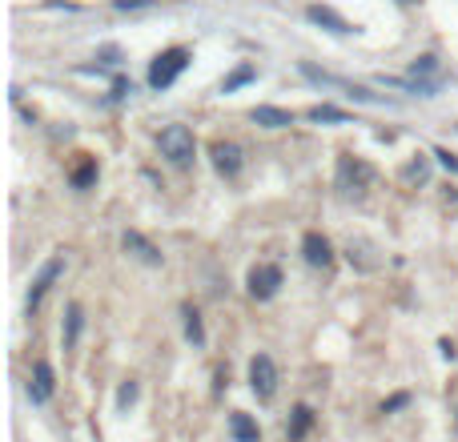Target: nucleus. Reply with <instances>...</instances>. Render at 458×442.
<instances>
[{"label": "nucleus", "instance_id": "1", "mask_svg": "<svg viewBox=\"0 0 458 442\" xmlns=\"http://www.w3.org/2000/svg\"><path fill=\"white\" fill-rule=\"evenodd\" d=\"M185 69H189V48H181V45L165 48L157 61H153V69H149V85H153V89H169Z\"/></svg>", "mask_w": 458, "mask_h": 442}, {"label": "nucleus", "instance_id": "2", "mask_svg": "<svg viewBox=\"0 0 458 442\" xmlns=\"http://www.w3.org/2000/svg\"><path fill=\"white\" fill-rule=\"evenodd\" d=\"M161 153L173 165H189L193 153H197V141L189 133V125H165L161 129Z\"/></svg>", "mask_w": 458, "mask_h": 442}, {"label": "nucleus", "instance_id": "3", "mask_svg": "<svg viewBox=\"0 0 458 442\" xmlns=\"http://www.w3.org/2000/svg\"><path fill=\"white\" fill-rule=\"evenodd\" d=\"M250 386L261 402H270L277 394V366L270 354H253L250 358Z\"/></svg>", "mask_w": 458, "mask_h": 442}, {"label": "nucleus", "instance_id": "4", "mask_svg": "<svg viewBox=\"0 0 458 442\" xmlns=\"http://www.w3.org/2000/svg\"><path fill=\"white\" fill-rule=\"evenodd\" d=\"M301 72H306L310 81H318V85H334V89H342V93H350L354 101H366V105H378V97L370 93V89H362V85H354V81H342V77H334V72H321V69H314L310 61H301Z\"/></svg>", "mask_w": 458, "mask_h": 442}, {"label": "nucleus", "instance_id": "5", "mask_svg": "<svg viewBox=\"0 0 458 442\" xmlns=\"http://www.w3.org/2000/svg\"><path fill=\"white\" fill-rule=\"evenodd\" d=\"M65 274V257H48L45 265H41V274L32 281V290H28V310H37V305L45 302V294L52 290V281Z\"/></svg>", "mask_w": 458, "mask_h": 442}, {"label": "nucleus", "instance_id": "6", "mask_svg": "<svg viewBox=\"0 0 458 442\" xmlns=\"http://www.w3.org/2000/svg\"><path fill=\"white\" fill-rule=\"evenodd\" d=\"M306 17L314 24H321L326 32H334V37H350V32H354V24L346 21L342 12H334L330 4H306Z\"/></svg>", "mask_w": 458, "mask_h": 442}, {"label": "nucleus", "instance_id": "7", "mask_svg": "<svg viewBox=\"0 0 458 442\" xmlns=\"http://www.w3.org/2000/svg\"><path fill=\"white\" fill-rule=\"evenodd\" d=\"M277 285H281V270H277V265H253L250 270V294L257 298V302L274 298Z\"/></svg>", "mask_w": 458, "mask_h": 442}, {"label": "nucleus", "instance_id": "8", "mask_svg": "<svg viewBox=\"0 0 458 442\" xmlns=\"http://www.w3.org/2000/svg\"><path fill=\"white\" fill-rule=\"evenodd\" d=\"M28 398H32V402H48V398H52V366H48L45 358H37V362H32Z\"/></svg>", "mask_w": 458, "mask_h": 442}, {"label": "nucleus", "instance_id": "9", "mask_svg": "<svg viewBox=\"0 0 458 442\" xmlns=\"http://www.w3.org/2000/svg\"><path fill=\"white\" fill-rule=\"evenodd\" d=\"M125 250L137 257V261H145V265H161V250L145 237V233H137V230L125 233Z\"/></svg>", "mask_w": 458, "mask_h": 442}, {"label": "nucleus", "instance_id": "10", "mask_svg": "<svg viewBox=\"0 0 458 442\" xmlns=\"http://www.w3.org/2000/svg\"><path fill=\"white\" fill-rule=\"evenodd\" d=\"M213 165H217V173L233 177V173L241 169V149H237L233 141H217V145H213Z\"/></svg>", "mask_w": 458, "mask_h": 442}, {"label": "nucleus", "instance_id": "11", "mask_svg": "<svg viewBox=\"0 0 458 442\" xmlns=\"http://www.w3.org/2000/svg\"><path fill=\"white\" fill-rule=\"evenodd\" d=\"M301 254H306V261H310V265H330V241H326V237H321V233H306V237H301Z\"/></svg>", "mask_w": 458, "mask_h": 442}, {"label": "nucleus", "instance_id": "12", "mask_svg": "<svg viewBox=\"0 0 458 442\" xmlns=\"http://www.w3.org/2000/svg\"><path fill=\"white\" fill-rule=\"evenodd\" d=\"M338 173H342V185H350V181H354V189H366L370 181H374V169H370V165H362V161H350V157H342Z\"/></svg>", "mask_w": 458, "mask_h": 442}, {"label": "nucleus", "instance_id": "13", "mask_svg": "<svg viewBox=\"0 0 458 442\" xmlns=\"http://www.w3.org/2000/svg\"><path fill=\"white\" fill-rule=\"evenodd\" d=\"M250 117L257 121V125H266V129H286V125H294V113H286V109H277V105H257Z\"/></svg>", "mask_w": 458, "mask_h": 442}, {"label": "nucleus", "instance_id": "14", "mask_svg": "<svg viewBox=\"0 0 458 442\" xmlns=\"http://www.w3.org/2000/svg\"><path fill=\"white\" fill-rule=\"evenodd\" d=\"M229 434L237 442H261V430H257V422L250 414H241V410H233L229 414Z\"/></svg>", "mask_w": 458, "mask_h": 442}, {"label": "nucleus", "instance_id": "15", "mask_svg": "<svg viewBox=\"0 0 458 442\" xmlns=\"http://www.w3.org/2000/svg\"><path fill=\"white\" fill-rule=\"evenodd\" d=\"M386 89H402V93H414V97H435L438 85H430V81H402V77H378Z\"/></svg>", "mask_w": 458, "mask_h": 442}, {"label": "nucleus", "instance_id": "16", "mask_svg": "<svg viewBox=\"0 0 458 442\" xmlns=\"http://www.w3.org/2000/svg\"><path fill=\"white\" fill-rule=\"evenodd\" d=\"M81 326H85V314H81V305L77 302H69V310H65V350H77Z\"/></svg>", "mask_w": 458, "mask_h": 442}, {"label": "nucleus", "instance_id": "17", "mask_svg": "<svg viewBox=\"0 0 458 442\" xmlns=\"http://www.w3.org/2000/svg\"><path fill=\"white\" fill-rule=\"evenodd\" d=\"M250 81H257V65H237V69L221 81V93H237V89L250 85Z\"/></svg>", "mask_w": 458, "mask_h": 442}, {"label": "nucleus", "instance_id": "18", "mask_svg": "<svg viewBox=\"0 0 458 442\" xmlns=\"http://www.w3.org/2000/svg\"><path fill=\"white\" fill-rule=\"evenodd\" d=\"M185 338H189L193 346H201V342H206V330H201V314H197L193 305H185Z\"/></svg>", "mask_w": 458, "mask_h": 442}, {"label": "nucleus", "instance_id": "19", "mask_svg": "<svg viewBox=\"0 0 458 442\" xmlns=\"http://www.w3.org/2000/svg\"><path fill=\"white\" fill-rule=\"evenodd\" d=\"M306 117H310V121H334V125H346V121H350V113L338 109V105H314Z\"/></svg>", "mask_w": 458, "mask_h": 442}, {"label": "nucleus", "instance_id": "20", "mask_svg": "<svg viewBox=\"0 0 458 442\" xmlns=\"http://www.w3.org/2000/svg\"><path fill=\"white\" fill-rule=\"evenodd\" d=\"M310 422H314V410H310V406H298V410H294V426H290V442H301V434L310 430Z\"/></svg>", "mask_w": 458, "mask_h": 442}, {"label": "nucleus", "instance_id": "21", "mask_svg": "<svg viewBox=\"0 0 458 442\" xmlns=\"http://www.w3.org/2000/svg\"><path fill=\"white\" fill-rule=\"evenodd\" d=\"M92 177H97V161H85L77 173H72V185L85 189V185H92Z\"/></svg>", "mask_w": 458, "mask_h": 442}, {"label": "nucleus", "instance_id": "22", "mask_svg": "<svg viewBox=\"0 0 458 442\" xmlns=\"http://www.w3.org/2000/svg\"><path fill=\"white\" fill-rule=\"evenodd\" d=\"M133 402H137V382H125V386L117 390V406L125 410V406H133Z\"/></svg>", "mask_w": 458, "mask_h": 442}, {"label": "nucleus", "instance_id": "23", "mask_svg": "<svg viewBox=\"0 0 458 442\" xmlns=\"http://www.w3.org/2000/svg\"><path fill=\"white\" fill-rule=\"evenodd\" d=\"M157 0H113V8H121V12H133V8H153Z\"/></svg>", "mask_w": 458, "mask_h": 442}, {"label": "nucleus", "instance_id": "24", "mask_svg": "<svg viewBox=\"0 0 458 442\" xmlns=\"http://www.w3.org/2000/svg\"><path fill=\"white\" fill-rule=\"evenodd\" d=\"M406 402H410V394H394V398L386 402V406H382V414H390V410H402Z\"/></svg>", "mask_w": 458, "mask_h": 442}, {"label": "nucleus", "instance_id": "25", "mask_svg": "<svg viewBox=\"0 0 458 442\" xmlns=\"http://www.w3.org/2000/svg\"><path fill=\"white\" fill-rule=\"evenodd\" d=\"M435 157H438V165H446L450 173H458V161L450 157V153H446V149H435Z\"/></svg>", "mask_w": 458, "mask_h": 442}, {"label": "nucleus", "instance_id": "26", "mask_svg": "<svg viewBox=\"0 0 458 442\" xmlns=\"http://www.w3.org/2000/svg\"><path fill=\"white\" fill-rule=\"evenodd\" d=\"M418 72H435V57H422V61H414V77Z\"/></svg>", "mask_w": 458, "mask_h": 442}]
</instances>
